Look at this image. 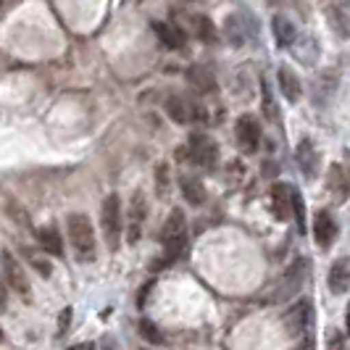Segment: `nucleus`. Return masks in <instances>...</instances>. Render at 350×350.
Instances as JSON below:
<instances>
[{"label": "nucleus", "instance_id": "nucleus-25", "mask_svg": "<svg viewBox=\"0 0 350 350\" xmlns=\"http://www.w3.org/2000/svg\"><path fill=\"white\" fill-rule=\"evenodd\" d=\"M140 334H142V340L150 342V345H161V342H163V334H161V329H158L150 319H142L140 321Z\"/></svg>", "mask_w": 350, "mask_h": 350}, {"label": "nucleus", "instance_id": "nucleus-13", "mask_svg": "<svg viewBox=\"0 0 350 350\" xmlns=\"http://www.w3.org/2000/svg\"><path fill=\"white\" fill-rule=\"evenodd\" d=\"M295 158H298L300 172L308 176V179H314L316 169H319V156H316V150H314V142H311V140H300L298 142V150H295Z\"/></svg>", "mask_w": 350, "mask_h": 350}, {"label": "nucleus", "instance_id": "nucleus-4", "mask_svg": "<svg viewBox=\"0 0 350 350\" xmlns=\"http://www.w3.org/2000/svg\"><path fill=\"white\" fill-rule=\"evenodd\" d=\"M145 216H148V208H145V195L137 190V193L132 195L129 216H126V243H129V245H137V243H140Z\"/></svg>", "mask_w": 350, "mask_h": 350}, {"label": "nucleus", "instance_id": "nucleus-18", "mask_svg": "<svg viewBox=\"0 0 350 350\" xmlns=\"http://www.w3.org/2000/svg\"><path fill=\"white\" fill-rule=\"evenodd\" d=\"M153 29H156L158 40L163 48H179L185 42V35L176 29L174 24H163V21H153Z\"/></svg>", "mask_w": 350, "mask_h": 350}, {"label": "nucleus", "instance_id": "nucleus-30", "mask_svg": "<svg viewBox=\"0 0 350 350\" xmlns=\"http://www.w3.org/2000/svg\"><path fill=\"white\" fill-rule=\"evenodd\" d=\"M69 324H71V308H64V314L58 319V337H64V334L69 332Z\"/></svg>", "mask_w": 350, "mask_h": 350}, {"label": "nucleus", "instance_id": "nucleus-20", "mask_svg": "<svg viewBox=\"0 0 350 350\" xmlns=\"http://www.w3.org/2000/svg\"><path fill=\"white\" fill-rule=\"evenodd\" d=\"M185 245H187V232H182V234H174V237H166L163 240V261H166V266H172V263L182 256V250H185Z\"/></svg>", "mask_w": 350, "mask_h": 350}, {"label": "nucleus", "instance_id": "nucleus-16", "mask_svg": "<svg viewBox=\"0 0 350 350\" xmlns=\"http://www.w3.org/2000/svg\"><path fill=\"white\" fill-rule=\"evenodd\" d=\"M271 29H274V37H277V42H280L282 48H290L295 42V37H298V29H295L293 18L287 16H274Z\"/></svg>", "mask_w": 350, "mask_h": 350}, {"label": "nucleus", "instance_id": "nucleus-36", "mask_svg": "<svg viewBox=\"0 0 350 350\" xmlns=\"http://www.w3.org/2000/svg\"><path fill=\"white\" fill-rule=\"evenodd\" d=\"M345 332L350 334V306H348V314H345Z\"/></svg>", "mask_w": 350, "mask_h": 350}, {"label": "nucleus", "instance_id": "nucleus-29", "mask_svg": "<svg viewBox=\"0 0 350 350\" xmlns=\"http://www.w3.org/2000/svg\"><path fill=\"white\" fill-rule=\"evenodd\" d=\"M27 258H29V261H32V266H35L37 271H40V274H42V277H51V263L45 261V258H40V256H35V253H29V250H27Z\"/></svg>", "mask_w": 350, "mask_h": 350}, {"label": "nucleus", "instance_id": "nucleus-7", "mask_svg": "<svg viewBox=\"0 0 350 350\" xmlns=\"http://www.w3.org/2000/svg\"><path fill=\"white\" fill-rule=\"evenodd\" d=\"M3 284H8L11 290H16L21 295H29V282L24 277L18 261L8 250H3Z\"/></svg>", "mask_w": 350, "mask_h": 350}, {"label": "nucleus", "instance_id": "nucleus-34", "mask_svg": "<svg viewBox=\"0 0 350 350\" xmlns=\"http://www.w3.org/2000/svg\"><path fill=\"white\" fill-rule=\"evenodd\" d=\"M69 350H95V345L92 342H79V345H74V348Z\"/></svg>", "mask_w": 350, "mask_h": 350}, {"label": "nucleus", "instance_id": "nucleus-32", "mask_svg": "<svg viewBox=\"0 0 350 350\" xmlns=\"http://www.w3.org/2000/svg\"><path fill=\"white\" fill-rule=\"evenodd\" d=\"M100 350H119V348H116V340H113L111 334H105L103 342H100Z\"/></svg>", "mask_w": 350, "mask_h": 350}, {"label": "nucleus", "instance_id": "nucleus-6", "mask_svg": "<svg viewBox=\"0 0 350 350\" xmlns=\"http://www.w3.org/2000/svg\"><path fill=\"white\" fill-rule=\"evenodd\" d=\"M282 321H284V329L290 334L306 332V329L311 327V321H314L311 300H298V303H293V308L282 316Z\"/></svg>", "mask_w": 350, "mask_h": 350}, {"label": "nucleus", "instance_id": "nucleus-27", "mask_svg": "<svg viewBox=\"0 0 350 350\" xmlns=\"http://www.w3.org/2000/svg\"><path fill=\"white\" fill-rule=\"evenodd\" d=\"M263 113H266V119L280 122V111H277V103H274L271 92H269V88H266V82H263Z\"/></svg>", "mask_w": 350, "mask_h": 350}, {"label": "nucleus", "instance_id": "nucleus-12", "mask_svg": "<svg viewBox=\"0 0 350 350\" xmlns=\"http://www.w3.org/2000/svg\"><path fill=\"white\" fill-rule=\"evenodd\" d=\"M327 187L332 193L334 203H345L350 195V176L342 166H332L329 174H327Z\"/></svg>", "mask_w": 350, "mask_h": 350}, {"label": "nucleus", "instance_id": "nucleus-5", "mask_svg": "<svg viewBox=\"0 0 350 350\" xmlns=\"http://www.w3.org/2000/svg\"><path fill=\"white\" fill-rule=\"evenodd\" d=\"M190 158L203 169H213L219 163V145L206 135H193L190 137Z\"/></svg>", "mask_w": 350, "mask_h": 350}, {"label": "nucleus", "instance_id": "nucleus-3", "mask_svg": "<svg viewBox=\"0 0 350 350\" xmlns=\"http://www.w3.org/2000/svg\"><path fill=\"white\" fill-rule=\"evenodd\" d=\"M306 274H308V261L298 258L284 271V277L280 282V290L274 293V303H287V300H293V295H298L303 282H306Z\"/></svg>", "mask_w": 350, "mask_h": 350}, {"label": "nucleus", "instance_id": "nucleus-11", "mask_svg": "<svg viewBox=\"0 0 350 350\" xmlns=\"http://www.w3.org/2000/svg\"><path fill=\"white\" fill-rule=\"evenodd\" d=\"M337 234V224L334 219L329 216V211H319L314 216V240L321 247H329Z\"/></svg>", "mask_w": 350, "mask_h": 350}, {"label": "nucleus", "instance_id": "nucleus-2", "mask_svg": "<svg viewBox=\"0 0 350 350\" xmlns=\"http://www.w3.org/2000/svg\"><path fill=\"white\" fill-rule=\"evenodd\" d=\"M100 221H103L105 243H108L111 250H116L119 240H122V200H119L116 193H111L103 200V206H100Z\"/></svg>", "mask_w": 350, "mask_h": 350}, {"label": "nucleus", "instance_id": "nucleus-33", "mask_svg": "<svg viewBox=\"0 0 350 350\" xmlns=\"http://www.w3.org/2000/svg\"><path fill=\"white\" fill-rule=\"evenodd\" d=\"M295 350H314V337H303V342Z\"/></svg>", "mask_w": 350, "mask_h": 350}, {"label": "nucleus", "instance_id": "nucleus-9", "mask_svg": "<svg viewBox=\"0 0 350 350\" xmlns=\"http://www.w3.org/2000/svg\"><path fill=\"white\" fill-rule=\"evenodd\" d=\"M293 193H295V187L282 185V182L271 187V208H274V216H277L280 221H287V219H290V211H293Z\"/></svg>", "mask_w": 350, "mask_h": 350}, {"label": "nucleus", "instance_id": "nucleus-31", "mask_svg": "<svg viewBox=\"0 0 350 350\" xmlns=\"http://www.w3.org/2000/svg\"><path fill=\"white\" fill-rule=\"evenodd\" d=\"M277 172H280V166H277V163H271V161H266V163H263V176H277Z\"/></svg>", "mask_w": 350, "mask_h": 350}, {"label": "nucleus", "instance_id": "nucleus-22", "mask_svg": "<svg viewBox=\"0 0 350 350\" xmlns=\"http://www.w3.org/2000/svg\"><path fill=\"white\" fill-rule=\"evenodd\" d=\"M166 113H169L176 124H187V119H193V116H190V105L185 103L179 95L166 98Z\"/></svg>", "mask_w": 350, "mask_h": 350}, {"label": "nucleus", "instance_id": "nucleus-1", "mask_svg": "<svg viewBox=\"0 0 350 350\" xmlns=\"http://www.w3.org/2000/svg\"><path fill=\"white\" fill-rule=\"evenodd\" d=\"M66 227H69V240L77 250V258L90 263L95 258V232L90 219L85 213H71L66 219Z\"/></svg>", "mask_w": 350, "mask_h": 350}, {"label": "nucleus", "instance_id": "nucleus-21", "mask_svg": "<svg viewBox=\"0 0 350 350\" xmlns=\"http://www.w3.org/2000/svg\"><path fill=\"white\" fill-rule=\"evenodd\" d=\"M37 240H40V245L45 247L51 256H64V243H61V234H58L53 227L40 229V232H37Z\"/></svg>", "mask_w": 350, "mask_h": 350}, {"label": "nucleus", "instance_id": "nucleus-28", "mask_svg": "<svg viewBox=\"0 0 350 350\" xmlns=\"http://www.w3.org/2000/svg\"><path fill=\"white\" fill-rule=\"evenodd\" d=\"M169 190V169H166V163H158L156 169V193L163 198Z\"/></svg>", "mask_w": 350, "mask_h": 350}, {"label": "nucleus", "instance_id": "nucleus-26", "mask_svg": "<svg viewBox=\"0 0 350 350\" xmlns=\"http://www.w3.org/2000/svg\"><path fill=\"white\" fill-rule=\"evenodd\" d=\"M293 211H295V224H298V232L300 234H306V206H303V198H300L298 190L293 193Z\"/></svg>", "mask_w": 350, "mask_h": 350}, {"label": "nucleus", "instance_id": "nucleus-19", "mask_svg": "<svg viewBox=\"0 0 350 350\" xmlns=\"http://www.w3.org/2000/svg\"><path fill=\"white\" fill-rule=\"evenodd\" d=\"M227 40L234 45V48H240V45H245L247 35H250V27L243 24V16H227Z\"/></svg>", "mask_w": 350, "mask_h": 350}, {"label": "nucleus", "instance_id": "nucleus-17", "mask_svg": "<svg viewBox=\"0 0 350 350\" xmlns=\"http://www.w3.org/2000/svg\"><path fill=\"white\" fill-rule=\"evenodd\" d=\"M280 88L282 92H284V98L287 100H300V92H303V88H300V79H298V74L293 69H287V66H282L280 69Z\"/></svg>", "mask_w": 350, "mask_h": 350}, {"label": "nucleus", "instance_id": "nucleus-15", "mask_svg": "<svg viewBox=\"0 0 350 350\" xmlns=\"http://www.w3.org/2000/svg\"><path fill=\"white\" fill-rule=\"evenodd\" d=\"M187 82H190L198 92H203V95L216 92V77H213L206 66H190V69H187Z\"/></svg>", "mask_w": 350, "mask_h": 350}, {"label": "nucleus", "instance_id": "nucleus-8", "mask_svg": "<svg viewBox=\"0 0 350 350\" xmlns=\"http://www.w3.org/2000/svg\"><path fill=\"white\" fill-rule=\"evenodd\" d=\"M237 142L243 153H256L261 145V126L253 116H240L237 119Z\"/></svg>", "mask_w": 350, "mask_h": 350}, {"label": "nucleus", "instance_id": "nucleus-37", "mask_svg": "<svg viewBox=\"0 0 350 350\" xmlns=\"http://www.w3.org/2000/svg\"><path fill=\"white\" fill-rule=\"evenodd\" d=\"M266 3H269V5H280L282 0H266Z\"/></svg>", "mask_w": 350, "mask_h": 350}, {"label": "nucleus", "instance_id": "nucleus-24", "mask_svg": "<svg viewBox=\"0 0 350 350\" xmlns=\"http://www.w3.org/2000/svg\"><path fill=\"white\" fill-rule=\"evenodd\" d=\"M185 232V213L179 208L172 211V216H169V221H166V227H163V240L166 237H174V234H182Z\"/></svg>", "mask_w": 350, "mask_h": 350}, {"label": "nucleus", "instance_id": "nucleus-14", "mask_svg": "<svg viewBox=\"0 0 350 350\" xmlns=\"http://www.w3.org/2000/svg\"><path fill=\"white\" fill-rule=\"evenodd\" d=\"M179 187H182V195H185V200L190 203V206H203L206 203V187H203V182L198 179V176H182L179 179Z\"/></svg>", "mask_w": 350, "mask_h": 350}, {"label": "nucleus", "instance_id": "nucleus-23", "mask_svg": "<svg viewBox=\"0 0 350 350\" xmlns=\"http://www.w3.org/2000/svg\"><path fill=\"white\" fill-rule=\"evenodd\" d=\"M195 35L200 42H208V45H213L219 40V32H216V27L208 16H195Z\"/></svg>", "mask_w": 350, "mask_h": 350}, {"label": "nucleus", "instance_id": "nucleus-10", "mask_svg": "<svg viewBox=\"0 0 350 350\" xmlns=\"http://www.w3.org/2000/svg\"><path fill=\"white\" fill-rule=\"evenodd\" d=\"M327 284L334 295H342L348 293L350 287V258H337L329 269V277H327Z\"/></svg>", "mask_w": 350, "mask_h": 350}, {"label": "nucleus", "instance_id": "nucleus-35", "mask_svg": "<svg viewBox=\"0 0 350 350\" xmlns=\"http://www.w3.org/2000/svg\"><path fill=\"white\" fill-rule=\"evenodd\" d=\"M329 350H342V340H340V337H332V342H329Z\"/></svg>", "mask_w": 350, "mask_h": 350}]
</instances>
